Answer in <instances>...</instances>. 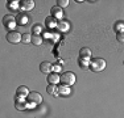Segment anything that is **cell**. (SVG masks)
Instances as JSON below:
<instances>
[{
  "mask_svg": "<svg viewBox=\"0 0 124 118\" xmlns=\"http://www.w3.org/2000/svg\"><path fill=\"white\" fill-rule=\"evenodd\" d=\"M15 106L17 110H25L26 109V102H24L23 100H16L15 101Z\"/></svg>",
  "mask_w": 124,
  "mask_h": 118,
  "instance_id": "obj_12",
  "label": "cell"
},
{
  "mask_svg": "<svg viewBox=\"0 0 124 118\" xmlns=\"http://www.w3.org/2000/svg\"><path fill=\"white\" fill-rule=\"evenodd\" d=\"M29 41H32V35H29L28 33H24V34H23V42L28 43Z\"/></svg>",
  "mask_w": 124,
  "mask_h": 118,
  "instance_id": "obj_19",
  "label": "cell"
},
{
  "mask_svg": "<svg viewBox=\"0 0 124 118\" xmlns=\"http://www.w3.org/2000/svg\"><path fill=\"white\" fill-rule=\"evenodd\" d=\"M29 93L31 92L28 91V88H26L25 85H21V87L17 88V96H20V97H28Z\"/></svg>",
  "mask_w": 124,
  "mask_h": 118,
  "instance_id": "obj_11",
  "label": "cell"
},
{
  "mask_svg": "<svg viewBox=\"0 0 124 118\" xmlns=\"http://www.w3.org/2000/svg\"><path fill=\"white\" fill-rule=\"evenodd\" d=\"M45 22H46V26H49V28H53V26H55V25H57V21H55V19H54L53 16L46 17Z\"/></svg>",
  "mask_w": 124,
  "mask_h": 118,
  "instance_id": "obj_14",
  "label": "cell"
},
{
  "mask_svg": "<svg viewBox=\"0 0 124 118\" xmlns=\"http://www.w3.org/2000/svg\"><path fill=\"white\" fill-rule=\"evenodd\" d=\"M90 68L95 72H99V71H103L106 68V60L102 58H94L93 60L90 62Z\"/></svg>",
  "mask_w": 124,
  "mask_h": 118,
  "instance_id": "obj_2",
  "label": "cell"
},
{
  "mask_svg": "<svg viewBox=\"0 0 124 118\" xmlns=\"http://www.w3.org/2000/svg\"><path fill=\"white\" fill-rule=\"evenodd\" d=\"M3 24H4L5 28L12 29V28H15V25H16V20H15V17L12 14H7V16H4V19H3Z\"/></svg>",
  "mask_w": 124,
  "mask_h": 118,
  "instance_id": "obj_4",
  "label": "cell"
},
{
  "mask_svg": "<svg viewBox=\"0 0 124 118\" xmlns=\"http://www.w3.org/2000/svg\"><path fill=\"white\" fill-rule=\"evenodd\" d=\"M58 28L62 29V30H67V28H69V25H67V22H65V21H61V22H58Z\"/></svg>",
  "mask_w": 124,
  "mask_h": 118,
  "instance_id": "obj_18",
  "label": "cell"
},
{
  "mask_svg": "<svg viewBox=\"0 0 124 118\" xmlns=\"http://www.w3.org/2000/svg\"><path fill=\"white\" fill-rule=\"evenodd\" d=\"M60 81L65 87H71L75 83V75L73 72H65L60 76Z\"/></svg>",
  "mask_w": 124,
  "mask_h": 118,
  "instance_id": "obj_1",
  "label": "cell"
},
{
  "mask_svg": "<svg viewBox=\"0 0 124 118\" xmlns=\"http://www.w3.org/2000/svg\"><path fill=\"white\" fill-rule=\"evenodd\" d=\"M20 7L23 11H31L34 8V1L33 0H23V1H20Z\"/></svg>",
  "mask_w": 124,
  "mask_h": 118,
  "instance_id": "obj_8",
  "label": "cell"
},
{
  "mask_svg": "<svg viewBox=\"0 0 124 118\" xmlns=\"http://www.w3.org/2000/svg\"><path fill=\"white\" fill-rule=\"evenodd\" d=\"M28 100L32 104H41L42 102V96L38 92H31L28 94Z\"/></svg>",
  "mask_w": 124,
  "mask_h": 118,
  "instance_id": "obj_5",
  "label": "cell"
},
{
  "mask_svg": "<svg viewBox=\"0 0 124 118\" xmlns=\"http://www.w3.org/2000/svg\"><path fill=\"white\" fill-rule=\"evenodd\" d=\"M50 13H52V16L54 17V19H62V17H63V9H62L61 7H58V5L52 7Z\"/></svg>",
  "mask_w": 124,
  "mask_h": 118,
  "instance_id": "obj_7",
  "label": "cell"
},
{
  "mask_svg": "<svg viewBox=\"0 0 124 118\" xmlns=\"http://www.w3.org/2000/svg\"><path fill=\"white\" fill-rule=\"evenodd\" d=\"M58 81H60V75H58V73H50V75L48 76V83L49 84L55 85Z\"/></svg>",
  "mask_w": 124,
  "mask_h": 118,
  "instance_id": "obj_10",
  "label": "cell"
},
{
  "mask_svg": "<svg viewBox=\"0 0 124 118\" xmlns=\"http://www.w3.org/2000/svg\"><path fill=\"white\" fill-rule=\"evenodd\" d=\"M53 68H54V67H53V64L50 63V62H42V63L40 64V71L42 73H45V75H50Z\"/></svg>",
  "mask_w": 124,
  "mask_h": 118,
  "instance_id": "obj_6",
  "label": "cell"
},
{
  "mask_svg": "<svg viewBox=\"0 0 124 118\" xmlns=\"http://www.w3.org/2000/svg\"><path fill=\"white\" fill-rule=\"evenodd\" d=\"M33 45H36V46H40L41 43H42V37L41 35H37V34H33L32 35V41H31Z\"/></svg>",
  "mask_w": 124,
  "mask_h": 118,
  "instance_id": "obj_13",
  "label": "cell"
},
{
  "mask_svg": "<svg viewBox=\"0 0 124 118\" xmlns=\"http://www.w3.org/2000/svg\"><path fill=\"white\" fill-rule=\"evenodd\" d=\"M5 38H7V41L9 43L16 45V43H19L23 41V34H20L19 32H16V30H11V32H8V34Z\"/></svg>",
  "mask_w": 124,
  "mask_h": 118,
  "instance_id": "obj_3",
  "label": "cell"
},
{
  "mask_svg": "<svg viewBox=\"0 0 124 118\" xmlns=\"http://www.w3.org/2000/svg\"><path fill=\"white\" fill-rule=\"evenodd\" d=\"M79 55H81L82 59H88L91 57V50L88 49V47H82V49L79 50Z\"/></svg>",
  "mask_w": 124,
  "mask_h": 118,
  "instance_id": "obj_9",
  "label": "cell"
},
{
  "mask_svg": "<svg viewBox=\"0 0 124 118\" xmlns=\"http://www.w3.org/2000/svg\"><path fill=\"white\" fill-rule=\"evenodd\" d=\"M46 92H48L49 94H54V96H57V87H55V85L49 84V87L46 88Z\"/></svg>",
  "mask_w": 124,
  "mask_h": 118,
  "instance_id": "obj_15",
  "label": "cell"
},
{
  "mask_svg": "<svg viewBox=\"0 0 124 118\" xmlns=\"http://www.w3.org/2000/svg\"><path fill=\"white\" fill-rule=\"evenodd\" d=\"M41 30H42V28H41L40 25H34V26H33V34H37V35H40Z\"/></svg>",
  "mask_w": 124,
  "mask_h": 118,
  "instance_id": "obj_20",
  "label": "cell"
},
{
  "mask_svg": "<svg viewBox=\"0 0 124 118\" xmlns=\"http://www.w3.org/2000/svg\"><path fill=\"white\" fill-rule=\"evenodd\" d=\"M85 60H86V59H83V60H82V58L79 59V64H81V68H82V67H83V68H87V66H86L87 63H86Z\"/></svg>",
  "mask_w": 124,
  "mask_h": 118,
  "instance_id": "obj_21",
  "label": "cell"
},
{
  "mask_svg": "<svg viewBox=\"0 0 124 118\" xmlns=\"http://www.w3.org/2000/svg\"><path fill=\"white\" fill-rule=\"evenodd\" d=\"M116 39L119 41L120 43H124V30H119V32H117Z\"/></svg>",
  "mask_w": 124,
  "mask_h": 118,
  "instance_id": "obj_16",
  "label": "cell"
},
{
  "mask_svg": "<svg viewBox=\"0 0 124 118\" xmlns=\"http://www.w3.org/2000/svg\"><path fill=\"white\" fill-rule=\"evenodd\" d=\"M57 5L61 8H65L69 5V0H57Z\"/></svg>",
  "mask_w": 124,
  "mask_h": 118,
  "instance_id": "obj_17",
  "label": "cell"
}]
</instances>
